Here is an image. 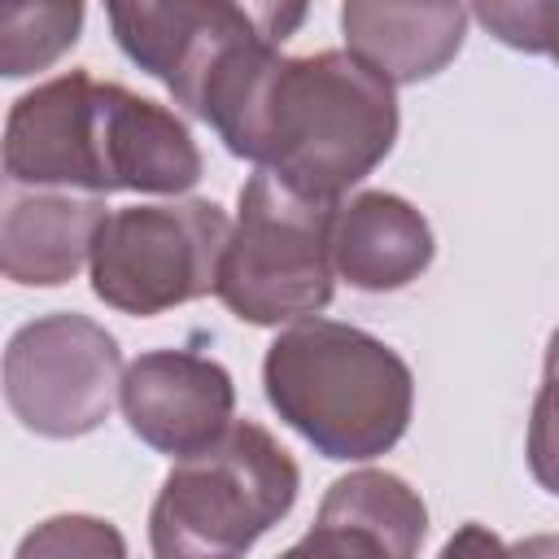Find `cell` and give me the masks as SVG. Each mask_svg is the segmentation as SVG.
I'll list each match as a JSON object with an SVG mask.
<instances>
[{
  "mask_svg": "<svg viewBox=\"0 0 559 559\" xmlns=\"http://www.w3.org/2000/svg\"><path fill=\"white\" fill-rule=\"evenodd\" d=\"M280 559H393V555L362 528L314 520V528L297 546H288Z\"/></svg>",
  "mask_w": 559,
  "mask_h": 559,
  "instance_id": "ac0fdd59",
  "label": "cell"
},
{
  "mask_svg": "<svg viewBox=\"0 0 559 559\" xmlns=\"http://www.w3.org/2000/svg\"><path fill=\"white\" fill-rule=\"evenodd\" d=\"M122 376L118 341L74 310L31 319L4 349V402L13 419L52 441L100 428L122 397Z\"/></svg>",
  "mask_w": 559,
  "mask_h": 559,
  "instance_id": "52a82bcc",
  "label": "cell"
},
{
  "mask_svg": "<svg viewBox=\"0 0 559 559\" xmlns=\"http://www.w3.org/2000/svg\"><path fill=\"white\" fill-rule=\"evenodd\" d=\"M301 489L293 454L253 419L205 450L175 459L148 511L153 559H245V550L275 528Z\"/></svg>",
  "mask_w": 559,
  "mask_h": 559,
  "instance_id": "277c9868",
  "label": "cell"
},
{
  "mask_svg": "<svg viewBox=\"0 0 559 559\" xmlns=\"http://www.w3.org/2000/svg\"><path fill=\"white\" fill-rule=\"evenodd\" d=\"M319 520L371 533L393 559H415L424 546V533H428L424 498L402 476L376 472V467L332 480V489L319 502Z\"/></svg>",
  "mask_w": 559,
  "mask_h": 559,
  "instance_id": "4fadbf2b",
  "label": "cell"
},
{
  "mask_svg": "<svg viewBox=\"0 0 559 559\" xmlns=\"http://www.w3.org/2000/svg\"><path fill=\"white\" fill-rule=\"evenodd\" d=\"M105 218H109L105 197L4 183V214H0L4 275L31 288H57L74 280V271L92 262V245Z\"/></svg>",
  "mask_w": 559,
  "mask_h": 559,
  "instance_id": "30bf717a",
  "label": "cell"
},
{
  "mask_svg": "<svg viewBox=\"0 0 559 559\" xmlns=\"http://www.w3.org/2000/svg\"><path fill=\"white\" fill-rule=\"evenodd\" d=\"M205 162L192 131L157 100L57 74L17 96L4 118V183L52 192H188Z\"/></svg>",
  "mask_w": 559,
  "mask_h": 559,
  "instance_id": "7a4b0ae2",
  "label": "cell"
},
{
  "mask_svg": "<svg viewBox=\"0 0 559 559\" xmlns=\"http://www.w3.org/2000/svg\"><path fill=\"white\" fill-rule=\"evenodd\" d=\"M306 22L301 4H114L109 26L118 48L162 79L170 96L201 114L210 83L253 44H284Z\"/></svg>",
  "mask_w": 559,
  "mask_h": 559,
  "instance_id": "ba28073f",
  "label": "cell"
},
{
  "mask_svg": "<svg viewBox=\"0 0 559 559\" xmlns=\"http://www.w3.org/2000/svg\"><path fill=\"white\" fill-rule=\"evenodd\" d=\"M118 406L144 445L188 459L231 428L236 384L214 358L192 349H148L127 367Z\"/></svg>",
  "mask_w": 559,
  "mask_h": 559,
  "instance_id": "9c48e42d",
  "label": "cell"
},
{
  "mask_svg": "<svg viewBox=\"0 0 559 559\" xmlns=\"http://www.w3.org/2000/svg\"><path fill=\"white\" fill-rule=\"evenodd\" d=\"M511 559H559V537H550V533L524 537L511 546Z\"/></svg>",
  "mask_w": 559,
  "mask_h": 559,
  "instance_id": "ffe728a7",
  "label": "cell"
},
{
  "mask_svg": "<svg viewBox=\"0 0 559 559\" xmlns=\"http://www.w3.org/2000/svg\"><path fill=\"white\" fill-rule=\"evenodd\" d=\"M262 384L275 415L323 459L362 463L389 454L415 411V380L380 336L306 319L280 332L262 358Z\"/></svg>",
  "mask_w": 559,
  "mask_h": 559,
  "instance_id": "3957f363",
  "label": "cell"
},
{
  "mask_svg": "<svg viewBox=\"0 0 559 559\" xmlns=\"http://www.w3.org/2000/svg\"><path fill=\"white\" fill-rule=\"evenodd\" d=\"M83 4H4L0 9V70L4 79L35 74L74 48Z\"/></svg>",
  "mask_w": 559,
  "mask_h": 559,
  "instance_id": "5bb4252c",
  "label": "cell"
},
{
  "mask_svg": "<svg viewBox=\"0 0 559 559\" xmlns=\"http://www.w3.org/2000/svg\"><path fill=\"white\" fill-rule=\"evenodd\" d=\"M345 44L380 79L419 83L454 61L467 31L463 4H371L349 0L341 9Z\"/></svg>",
  "mask_w": 559,
  "mask_h": 559,
  "instance_id": "7c38bea8",
  "label": "cell"
},
{
  "mask_svg": "<svg viewBox=\"0 0 559 559\" xmlns=\"http://www.w3.org/2000/svg\"><path fill=\"white\" fill-rule=\"evenodd\" d=\"M336 275L362 293H393L419 280L432 262L428 218L393 192H358L332 223Z\"/></svg>",
  "mask_w": 559,
  "mask_h": 559,
  "instance_id": "8fae6325",
  "label": "cell"
},
{
  "mask_svg": "<svg viewBox=\"0 0 559 559\" xmlns=\"http://www.w3.org/2000/svg\"><path fill=\"white\" fill-rule=\"evenodd\" d=\"M218 140L293 192L336 205L397 140V96L349 48L280 57L245 48L205 92L201 114Z\"/></svg>",
  "mask_w": 559,
  "mask_h": 559,
  "instance_id": "6da1fadb",
  "label": "cell"
},
{
  "mask_svg": "<svg viewBox=\"0 0 559 559\" xmlns=\"http://www.w3.org/2000/svg\"><path fill=\"white\" fill-rule=\"evenodd\" d=\"M502 44L559 61V0H489L472 9Z\"/></svg>",
  "mask_w": 559,
  "mask_h": 559,
  "instance_id": "e0dca14e",
  "label": "cell"
},
{
  "mask_svg": "<svg viewBox=\"0 0 559 559\" xmlns=\"http://www.w3.org/2000/svg\"><path fill=\"white\" fill-rule=\"evenodd\" d=\"M528 472L533 480L559 498V328L546 341V367H542V389L533 397L528 415Z\"/></svg>",
  "mask_w": 559,
  "mask_h": 559,
  "instance_id": "2e32d148",
  "label": "cell"
},
{
  "mask_svg": "<svg viewBox=\"0 0 559 559\" xmlns=\"http://www.w3.org/2000/svg\"><path fill=\"white\" fill-rule=\"evenodd\" d=\"M437 559H511V546H502L498 533H489L485 524H463Z\"/></svg>",
  "mask_w": 559,
  "mask_h": 559,
  "instance_id": "d6986e66",
  "label": "cell"
},
{
  "mask_svg": "<svg viewBox=\"0 0 559 559\" xmlns=\"http://www.w3.org/2000/svg\"><path fill=\"white\" fill-rule=\"evenodd\" d=\"M231 223L214 201L114 210L92 245V293L122 314H162L218 288Z\"/></svg>",
  "mask_w": 559,
  "mask_h": 559,
  "instance_id": "8992f818",
  "label": "cell"
},
{
  "mask_svg": "<svg viewBox=\"0 0 559 559\" xmlns=\"http://www.w3.org/2000/svg\"><path fill=\"white\" fill-rule=\"evenodd\" d=\"M336 210L253 170L240 188V214L218 266V301L253 328L314 319L332 301Z\"/></svg>",
  "mask_w": 559,
  "mask_h": 559,
  "instance_id": "5b68a950",
  "label": "cell"
},
{
  "mask_svg": "<svg viewBox=\"0 0 559 559\" xmlns=\"http://www.w3.org/2000/svg\"><path fill=\"white\" fill-rule=\"evenodd\" d=\"M13 559H127V542L100 515H52L17 542Z\"/></svg>",
  "mask_w": 559,
  "mask_h": 559,
  "instance_id": "9a60e30c",
  "label": "cell"
}]
</instances>
